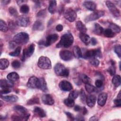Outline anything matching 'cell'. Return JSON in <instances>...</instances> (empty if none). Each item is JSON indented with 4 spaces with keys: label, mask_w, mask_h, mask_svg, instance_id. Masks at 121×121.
<instances>
[{
    "label": "cell",
    "mask_w": 121,
    "mask_h": 121,
    "mask_svg": "<svg viewBox=\"0 0 121 121\" xmlns=\"http://www.w3.org/2000/svg\"><path fill=\"white\" fill-rule=\"evenodd\" d=\"M9 12L10 13V14L12 16L16 17L18 15V13H17V9H15L14 7H10L9 9Z\"/></svg>",
    "instance_id": "46"
},
{
    "label": "cell",
    "mask_w": 121,
    "mask_h": 121,
    "mask_svg": "<svg viewBox=\"0 0 121 121\" xmlns=\"http://www.w3.org/2000/svg\"><path fill=\"white\" fill-rule=\"evenodd\" d=\"M108 71L111 76H114L116 72V69L114 65H112V66L108 68Z\"/></svg>",
    "instance_id": "47"
},
{
    "label": "cell",
    "mask_w": 121,
    "mask_h": 121,
    "mask_svg": "<svg viewBox=\"0 0 121 121\" xmlns=\"http://www.w3.org/2000/svg\"><path fill=\"white\" fill-rule=\"evenodd\" d=\"M79 95V92L77 90H73L71 91L69 94V98H71L73 100L76 99Z\"/></svg>",
    "instance_id": "39"
},
{
    "label": "cell",
    "mask_w": 121,
    "mask_h": 121,
    "mask_svg": "<svg viewBox=\"0 0 121 121\" xmlns=\"http://www.w3.org/2000/svg\"><path fill=\"white\" fill-rule=\"evenodd\" d=\"M64 103L66 106H67L68 107H73L75 104L74 100L71 98H69V97L64 100Z\"/></svg>",
    "instance_id": "38"
},
{
    "label": "cell",
    "mask_w": 121,
    "mask_h": 121,
    "mask_svg": "<svg viewBox=\"0 0 121 121\" xmlns=\"http://www.w3.org/2000/svg\"><path fill=\"white\" fill-rule=\"evenodd\" d=\"M90 43L93 45H95L97 43V40L94 37H92L90 39Z\"/></svg>",
    "instance_id": "55"
},
{
    "label": "cell",
    "mask_w": 121,
    "mask_h": 121,
    "mask_svg": "<svg viewBox=\"0 0 121 121\" xmlns=\"http://www.w3.org/2000/svg\"><path fill=\"white\" fill-rule=\"evenodd\" d=\"M13 83L12 81L9 80H6V79H1L0 81V87L3 88H10L13 87Z\"/></svg>",
    "instance_id": "19"
},
{
    "label": "cell",
    "mask_w": 121,
    "mask_h": 121,
    "mask_svg": "<svg viewBox=\"0 0 121 121\" xmlns=\"http://www.w3.org/2000/svg\"><path fill=\"white\" fill-rule=\"evenodd\" d=\"M89 62L91 65L95 66H98L100 63V61H99V60L95 58H91V59L89 60Z\"/></svg>",
    "instance_id": "44"
},
{
    "label": "cell",
    "mask_w": 121,
    "mask_h": 121,
    "mask_svg": "<svg viewBox=\"0 0 121 121\" xmlns=\"http://www.w3.org/2000/svg\"><path fill=\"white\" fill-rule=\"evenodd\" d=\"M44 29V25L40 20L36 21L33 26V30L35 31H42Z\"/></svg>",
    "instance_id": "23"
},
{
    "label": "cell",
    "mask_w": 121,
    "mask_h": 121,
    "mask_svg": "<svg viewBox=\"0 0 121 121\" xmlns=\"http://www.w3.org/2000/svg\"><path fill=\"white\" fill-rule=\"evenodd\" d=\"M15 42L13 41V42H10L9 43V48H11V49H12V48H14L15 46Z\"/></svg>",
    "instance_id": "59"
},
{
    "label": "cell",
    "mask_w": 121,
    "mask_h": 121,
    "mask_svg": "<svg viewBox=\"0 0 121 121\" xmlns=\"http://www.w3.org/2000/svg\"><path fill=\"white\" fill-rule=\"evenodd\" d=\"M9 26L10 28H14L15 26V23L14 22H13V21H11L10 22H9Z\"/></svg>",
    "instance_id": "60"
},
{
    "label": "cell",
    "mask_w": 121,
    "mask_h": 121,
    "mask_svg": "<svg viewBox=\"0 0 121 121\" xmlns=\"http://www.w3.org/2000/svg\"><path fill=\"white\" fill-rule=\"evenodd\" d=\"M81 110H82V113H83V114H84V115L86 114L87 112V110L86 109V108L85 107L82 108Z\"/></svg>",
    "instance_id": "61"
},
{
    "label": "cell",
    "mask_w": 121,
    "mask_h": 121,
    "mask_svg": "<svg viewBox=\"0 0 121 121\" xmlns=\"http://www.w3.org/2000/svg\"><path fill=\"white\" fill-rule=\"evenodd\" d=\"M81 109H82V107H80V106H79V105H75V107H74V110H75V111L78 112V111H81Z\"/></svg>",
    "instance_id": "58"
},
{
    "label": "cell",
    "mask_w": 121,
    "mask_h": 121,
    "mask_svg": "<svg viewBox=\"0 0 121 121\" xmlns=\"http://www.w3.org/2000/svg\"><path fill=\"white\" fill-rule=\"evenodd\" d=\"M79 37L82 42L84 43L85 44L88 45L90 43V38L89 36L86 33H80L79 35Z\"/></svg>",
    "instance_id": "26"
},
{
    "label": "cell",
    "mask_w": 121,
    "mask_h": 121,
    "mask_svg": "<svg viewBox=\"0 0 121 121\" xmlns=\"http://www.w3.org/2000/svg\"><path fill=\"white\" fill-rule=\"evenodd\" d=\"M96 102V97L94 95H90L86 97V103L87 105L90 107H93L95 104Z\"/></svg>",
    "instance_id": "21"
},
{
    "label": "cell",
    "mask_w": 121,
    "mask_h": 121,
    "mask_svg": "<svg viewBox=\"0 0 121 121\" xmlns=\"http://www.w3.org/2000/svg\"><path fill=\"white\" fill-rule=\"evenodd\" d=\"M103 34L105 37H107L108 38L113 37V36H115V33H114L112 31V30L110 28H107L104 30Z\"/></svg>",
    "instance_id": "35"
},
{
    "label": "cell",
    "mask_w": 121,
    "mask_h": 121,
    "mask_svg": "<svg viewBox=\"0 0 121 121\" xmlns=\"http://www.w3.org/2000/svg\"><path fill=\"white\" fill-rule=\"evenodd\" d=\"M29 22V18L28 17L24 15L19 16L16 21V24L21 27H26Z\"/></svg>",
    "instance_id": "12"
},
{
    "label": "cell",
    "mask_w": 121,
    "mask_h": 121,
    "mask_svg": "<svg viewBox=\"0 0 121 121\" xmlns=\"http://www.w3.org/2000/svg\"><path fill=\"white\" fill-rule=\"evenodd\" d=\"M104 15V12L102 10L96 11L87 16L85 18V21L86 22L89 21H92L98 19L100 17H103Z\"/></svg>",
    "instance_id": "8"
},
{
    "label": "cell",
    "mask_w": 121,
    "mask_h": 121,
    "mask_svg": "<svg viewBox=\"0 0 121 121\" xmlns=\"http://www.w3.org/2000/svg\"><path fill=\"white\" fill-rule=\"evenodd\" d=\"M121 76L119 75H116L113 76L112 79V83L115 87H118L121 83Z\"/></svg>",
    "instance_id": "31"
},
{
    "label": "cell",
    "mask_w": 121,
    "mask_h": 121,
    "mask_svg": "<svg viewBox=\"0 0 121 121\" xmlns=\"http://www.w3.org/2000/svg\"><path fill=\"white\" fill-rule=\"evenodd\" d=\"M73 55L77 58H80L82 57V52L80 48L77 45L74 46L73 49Z\"/></svg>",
    "instance_id": "28"
},
{
    "label": "cell",
    "mask_w": 121,
    "mask_h": 121,
    "mask_svg": "<svg viewBox=\"0 0 121 121\" xmlns=\"http://www.w3.org/2000/svg\"><path fill=\"white\" fill-rule=\"evenodd\" d=\"M11 64H12V66L15 69L19 68L20 67V62L18 60H14L12 62Z\"/></svg>",
    "instance_id": "48"
},
{
    "label": "cell",
    "mask_w": 121,
    "mask_h": 121,
    "mask_svg": "<svg viewBox=\"0 0 121 121\" xmlns=\"http://www.w3.org/2000/svg\"><path fill=\"white\" fill-rule=\"evenodd\" d=\"M9 64V60L5 58L0 59V69H5L7 68Z\"/></svg>",
    "instance_id": "30"
},
{
    "label": "cell",
    "mask_w": 121,
    "mask_h": 121,
    "mask_svg": "<svg viewBox=\"0 0 121 121\" xmlns=\"http://www.w3.org/2000/svg\"><path fill=\"white\" fill-rule=\"evenodd\" d=\"M8 27L6 23L3 20H0V30L1 31L6 32L8 31Z\"/></svg>",
    "instance_id": "36"
},
{
    "label": "cell",
    "mask_w": 121,
    "mask_h": 121,
    "mask_svg": "<svg viewBox=\"0 0 121 121\" xmlns=\"http://www.w3.org/2000/svg\"><path fill=\"white\" fill-rule=\"evenodd\" d=\"M107 99V93L105 92L101 93L98 97V99H97L98 104L101 106H104L106 103Z\"/></svg>",
    "instance_id": "17"
},
{
    "label": "cell",
    "mask_w": 121,
    "mask_h": 121,
    "mask_svg": "<svg viewBox=\"0 0 121 121\" xmlns=\"http://www.w3.org/2000/svg\"><path fill=\"white\" fill-rule=\"evenodd\" d=\"M38 79L35 76H32L30 77L27 83V86L29 88H37L38 85Z\"/></svg>",
    "instance_id": "16"
},
{
    "label": "cell",
    "mask_w": 121,
    "mask_h": 121,
    "mask_svg": "<svg viewBox=\"0 0 121 121\" xmlns=\"http://www.w3.org/2000/svg\"><path fill=\"white\" fill-rule=\"evenodd\" d=\"M11 92V90L9 88H3L0 91V95H2V94H5L9 93Z\"/></svg>",
    "instance_id": "50"
},
{
    "label": "cell",
    "mask_w": 121,
    "mask_h": 121,
    "mask_svg": "<svg viewBox=\"0 0 121 121\" xmlns=\"http://www.w3.org/2000/svg\"><path fill=\"white\" fill-rule=\"evenodd\" d=\"M114 50L116 54L118 56L119 58H121V46L120 44L116 45L114 46Z\"/></svg>",
    "instance_id": "43"
},
{
    "label": "cell",
    "mask_w": 121,
    "mask_h": 121,
    "mask_svg": "<svg viewBox=\"0 0 121 121\" xmlns=\"http://www.w3.org/2000/svg\"><path fill=\"white\" fill-rule=\"evenodd\" d=\"M37 88L40 89L43 92H46L48 90L46 82L43 78H39Z\"/></svg>",
    "instance_id": "18"
},
{
    "label": "cell",
    "mask_w": 121,
    "mask_h": 121,
    "mask_svg": "<svg viewBox=\"0 0 121 121\" xmlns=\"http://www.w3.org/2000/svg\"><path fill=\"white\" fill-rule=\"evenodd\" d=\"M35 44L32 43L28 46L27 48L24 49L23 52V55L22 57V61H25L26 58L30 57L34 53L35 51Z\"/></svg>",
    "instance_id": "10"
},
{
    "label": "cell",
    "mask_w": 121,
    "mask_h": 121,
    "mask_svg": "<svg viewBox=\"0 0 121 121\" xmlns=\"http://www.w3.org/2000/svg\"><path fill=\"white\" fill-rule=\"evenodd\" d=\"M58 38L59 36L56 34L50 35L47 36L45 41L41 42V44H43L46 47L49 46L55 43L58 40Z\"/></svg>",
    "instance_id": "9"
},
{
    "label": "cell",
    "mask_w": 121,
    "mask_h": 121,
    "mask_svg": "<svg viewBox=\"0 0 121 121\" xmlns=\"http://www.w3.org/2000/svg\"><path fill=\"white\" fill-rule=\"evenodd\" d=\"M83 6L87 9L93 11L96 9V4L91 1H85L83 3Z\"/></svg>",
    "instance_id": "22"
},
{
    "label": "cell",
    "mask_w": 121,
    "mask_h": 121,
    "mask_svg": "<svg viewBox=\"0 0 121 121\" xmlns=\"http://www.w3.org/2000/svg\"><path fill=\"white\" fill-rule=\"evenodd\" d=\"M64 17L69 22H73L76 20L77 15L74 10L71 8H68L65 10Z\"/></svg>",
    "instance_id": "7"
},
{
    "label": "cell",
    "mask_w": 121,
    "mask_h": 121,
    "mask_svg": "<svg viewBox=\"0 0 121 121\" xmlns=\"http://www.w3.org/2000/svg\"><path fill=\"white\" fill-rule=\"evenodd\" d=\"M73 53L69 50H61L60 52V58L65 61H69L72 60L73 58Z\"/></svg>",
    "instance_id": "13"
},
{
    "label": "cell",
    "mask_w": 121,
    "mask_h": 121,
    "mask_svg": "<svg viewBox=\"0 0 121 121\" xmlns=\"http://www.w3.org/2000/svg\"><path fill=\"white\" fill-rule=\"evenodd\" d=\"M39 103H40V101H39V99L38 97H34L30 99H29L28 101L27 104H29V105H32V104H39Z\"/></svg>",
    "instance_id": "40"
},
{
    "label": "cell",
    "mask_w": 121,
    "mask_h": 121,
    "mask_svg": "<svg viewBox=\"0 0 121 121\" xmlns=\"http://www.w3.org/2000/svg\"><path fill=\"white\" fill-rule=\"evenodd\" d=\"M29 35L25 32H20L13 37V41L17 44H25L29 41Z\"/></svg>",
    "instance_id": "3"
},
{
    "label": "cell",
    "mask_w": 121,
    "mask_h": 121,
    "mask_svg": "<svg viewBox=\"0 0 121 121\" xmlns=\"http://www.w3.org/2000/svg\"><path fill=\"white\" fill-rule=\"evenodd\" d=\"M10 2V0H2L1 2L2 4H4V5H6L9 4Z\"/></svg>",
    "instance_id": "63"
},
{
    "label": "cell",
    "mask_w": 121,
    "mask_h": 121,
    "mask_svg": "<svg viewBox=\"0 0 121 121\" xmlns=\"http://www.w3.org/2000/svg\"><path fill=\"white\" fill-rule=\"evenodd\" d=\"M1 98L3 100L10 102V103H15L18 100V97L16 95H6V96H2L1 95Z\"/></svg>",
    "instance_id": "20"
},
{
    "label": "cell",
    "mask_w": 121,
    "mask_h": 121,
    "mask_svg": "<svg viewBox=\"0 0 121 121\" xmlns=\"http://www.w3.org/2000/svg\"><path fill=\"white\" fill-rule=\"evenodd\" d=\"M60 89L64 91H69L72 89V86L71 83L66 80H62L59 83Z\"/></svg>",
    "instance_id": "14"
},
{
    "label": "cell",
    "mask_w": 121,
    "mask_h": 121,
    "mask_svg": "<svg viewBox=\"0 0 121 121\" xmlns=\"http://www.w3.org/2000/svg\"><path fill=\"white\" fill-rule=\"evenodd\" d=\"M114 105L116 107H120L121 106V99L117 98L114 100Z\"/></svg>",
    "instance_id": "49"
},
{
    "label": "cell",
    "mask_w": 121,
    "mask_h": 121,
    "mask_svg": "<svg viewBox=\"0 0 121 121\" xmlns=\"http://www.w3.org/2000/svg\"><path fill=\"white\" fill-rule=\"evenodd\" d=\"M42 101L43 103L47 105H52L54 103V99L52 96L50 94H44L42 97Z\"/></svg>",
    "instance_id": "15"
},
{
    "label": "cell",
    "mask_w": 121,
    "mask_h": 121,
    "mask_svg": "<svg viewBox=\"0 0 121 121\" xmlns=\"http://www.w3.org/2000/svg\"><path fill=\"white\" fill-rule=\"evenodd\" d=\"M56 30L58 32H60L63 30V26L60 25L59 24L56 26Z\"/></svg>",
    "instance_id": "56"
},
{
    "label": "cell",
    "mask_w": 121,
    "mask_h": 121,
    "mask_svg": "<svg viewBox=\"0 0 121 121\" xmlns=\"http://www.w3.org/2000/svg\"><path fill=\"white\" fill-rule=\"evenodd\" d=\"M74 38L71 33H66L63 35L59 42L56 44L57 48H68L73 43Z\"/></svg>",
    "instance_id": "1"
},
{
    "label": "cell",
    "mask_w": 121,
    "mask_h": 121,
    "mask_svg": "<svg viewBox=\"0 0 121 121\" xmlns=\"http://www.w3.org/2000/svg\"><path fill=\"white\" fill-rule=\"evenodd\" d=\"M106 5L108 7L110 11L112 13V14L116 17H118L120 16V12L119 9L116 7L114 4L110 1H106Z\"/></svg>",
    "instance_id": "11"
},
{
    "label": "cell",
    "mask_w": 121,
    "mask_h": 121,
    "mask_svg": "<svg viewBox=\"0 0 121 121\" xmlns=\"http://www.w3.org/2000/svg\"><path fill=\"white\" fill-rule=\"evenodd\" d=\"M57 9V2L56 0H50L48 6V11L51 14H54Z\"/></svg>",
    "instance_id": "24"
},
{
    "label": "cell",
    "mask_w": 121,
    "mask_h": 121,
    "mask_svg": "<svg viewBox=\"0 0 121 121\" xmlns=\"http://www.w3.org/2000/svg\"><path fill=\"white\" fill-rule=\"evenodd\" d=\"M55 73L58 76L67 77L69 75V69L62 64L57 63L54 68Z\"/></svg>",
    "instance_id": "2"
},
{
    "label": "cell",
    "mask_w": 121,
    "mask_h": 121,
    "mask_svg": "<svg viewBox=\"0 0 121 121\" xmlns=\"http://www.w3.org/2000/svg\"><path fill=\"white\" fill-rule=\"evenodd\" d=\"M13 109L16 112L19 114V116L22 118L23 120H27L30 116L27 109L21 105H16L14 107Z\"/></svg>",
    "instance_id": "5"
},
{
    "label": "cell",
    "mask_w": 121,
    "mask_h": 121,
    "mask_svg": "<svg viewBox=\"0 0 121 121\" xmlns=\"http://www.w3.org/2000/svg\"><path fill=\"white\" fill-rule=\"evenodd\" d=\"M24 2H26V1H25V0H18V1H17V2L18 3V4L19 5V4H22V3H23Z\"/></svg>",
    "instance_id": "64"
},
{
    "label": "cell",
    "mask_w": 121,
    "mask_h": 121,
    "mask_svg": "<svg viewBox=\"0 0 121 121\" xmlns=\"http://www.w3.org/2000/svg\"><path fill=\"white\" fill-rule=\"evenodd\" d=\"M98 119L97 118V117H96L95 116H93L92 117H91L90 119H89V121H97Z\"/></svg>",
    "instance_id": "62"
},
{
    "label": "cell",
    "mask_w": 121,
    "mask_h": 121,
    "mask_svg": "<svg viewBox=\"0 0 121 121\" xmlns=\"http://www.w3.org/2000/svg\"><path fill=\"white\" fill-rule=\"evenodd\" d=\"M95 86H96L97 87L100 88V87H101L103 86V81L101 80L97 79V80H96L95 81Z\"/></svg>",
    "instance_id": "51"
},
{
    "label": "cell",
    "mask_w": 121,
    "mask_h": 121,
    "mask_svg": "<svg viewBox=\"0 0 121 121\" xmlns=\"http://www.w3.org/2000/svg\"><path fill=\"white\" fill-rule=\"evenodd\" d=\"M34 112L40 118H43L46 116V113L45 111L40 107H35L34 108Z\"/></svg>",
    "instance_id": "27"
},
{
    "label": "cell",
    "mask_w": 121,
    "mask_h": 121,
    "mask_svg": "<svg viewBox=\"0 0 121 121\" xmlns=\"http://www.w3.org/2000/svg\"><path fill=\"white\" fill-rule=\"evenodd\" d=\"M76 26L77 29L80 32L82 33H86V32L87 29L85 25L81 21H78L76 23Z\"/></svg>",
    "instance_id": "25"
},
{
    "label": "cell",
    "mask_w": 121,
    "mask_h": 121,
    "mask_svg": "<svg viewBox=\"0 0 121 121\" xmlns=\"http://www.w3.org/2000/svg\"><path fill=\"white\" fill-rule=\"evenodd\" d=\"M85 89L86 91L89 93H92L93 92H94L96 90L95 87L94 86L91 85L90 83L86 84Z\"/></svg>",
    "instance_id": "37"
},
{
    "label": "cell",
    "mask_w": 121,
    "mask_h": 121,
    "mask_svg": "<svg viewBox=\"0 0 121 121\" xmlns=\"http://www.w3.org/2000/svg\"><path fill=\"white\" fill-rule=\"evenodd\" d=\"M79 94L80 95V99H81V100L82 102V103L85 102L86 101V95L84 91L83 90V89H81Z\"/></svg>",
    "instance_id": "45"
},
{
    "label": "cell",
    "mask_w": 121,
    "mask_h": 121,
    "mask_svg": "<svg viewBox=\"0 0 121 121\" xmlns=\"http://www.w3.org/2000/svg\"><path fill=\"white\" fill-rule=\"evenodd\" d=\"M12 120L13 121H21L23 120V119L20 116H17V115H13L11 117Z\"/></svg>",
    "instance_id": "53"
},
{
    "label": "cell",
    "mask_w": 121,
    "mask_h": 121,
    "mask_svg": "<svg viewBox=\"0 0 121 121\" xmlns=\"http://www.w3.org/2000/svg\"><path fill=\"white\" fill-rule=\"evenodd\" d=\"M103 28L98 24L96 23L95 25V33L97 35H101L104 32Z\"/></svg>",
    "instance_id": "33"
},
{
    "label": "cell",
    "mask_w": 121,
    "mask_h": 121,
    "mask_svg": "<svg viewBox=\"0 0 121 121\" xmlns=\"http://www.w3.org/2000/svg\"><path fill=\"white\" fill-rule=\"evenodd\" d=\"M37 65L40 68L43 69H48L52 68L50 59L45 56H41L39 58Z\"/></svg>",
    "instance_id": "4"
},
{
    "label": "cell",
    "mask_w": 121,
    "mask_h": 121,
    "mask_svg": "<svg viewBox=\"0 0 121 121\" xmlns=\"http://www.w3.org/2000/svg\"><path fill=\"white\" fill-rule=\"evenodd\" d=\"M79 78L80 80H81L82 82L85 84L90 83L91 82V79L87 76L84 74H80L79 75Z\"/></svg>",
    "instance_id": "34"
},
{
    "label": "cell",
    "mask_w": 121,
    "mask_h": 121,
    "mask_svg": "<svg viewBox=\"0 0 121 121\" xmlns=\"http://www.w3.org/2000/svg\"><path fill=\"white\" fill-rule=\"evenodd\" d=\"M95 57H99L100 58L102 57L101 51L100 49L88 50L85 53L84 55V58L85 59H90L95 58Z\"/></svg>",
    "instance_id": "6"
},
{
    "label": "cell",
    "mask_w": 121,
    "mask_h": 121,
    "mask_svg": "<svg viewBox=\"0 0 121 121\" xmlns=\"http://www.w3.org/2000/svg\"><path fill=\"white\" fill-rule=\"evenodd\" d=\"M7 78L9 80L12 82H14L17 80L19 78V76L18 74L16 72H12L8 74L7 76Z\"/></svg>",
    "instance_id": "29"
},
{
    "label": "cell",
    "mask_w": 121,
    "mask_h": 121,
    "mask_svg": "<svg viewBox=\"0 0 121 121\" xmlns=\"http://www.w3.org/2000/svg\"><path fill=\"white\" fill-rule=\"evenodd\" d=\"M29 11V8L26 4H23L20 9V11L23 14H26Z\"/></svg>",
    "instance_id": "41"
},
{
    "label": "cell",
    "mask_w": 121,
    "mask_h": 121,
    "mask_svg": "<svg viewBox=\"0 0 121 121\" xmlns=\"http://www.w3.org/2000/svg\"><path fill=\"white\" fill-rule=\"evenodd\" d=\"M65 113L66 114V115L67 116V117L71 120H75V119H74V117L73 116V114H72L71 113L69 112H65Z\"/></svg>",
    "instance_id": "54"
},
{
    "label": "cell",
    "mask_w": 121,
    "mask_h": 121,
    "mask_svg": "<svg viewBox=\"0 0 121 121\" xmlns=\"http://www.w3.org/2000/svg\"><path fill=\"white\" fill-rule=\"evenodd\" d=\"M109 28L115 34L119 33L121 31L120 27L118 25L113 23H111L109 24Z\"/></svg>",
    "instance_id": "32"
},
{
    "label": "cell",
    "mask_w": 121,
    "mask_h": 121,
    "mask_svg": "<svg viewBox=\"0 0 121 121\" xmlns=\"http://www.w3.org/2000/svg\"><path fill=\"white\" fill-rule=\"evenodd\" d=\"M46 14V10L45 9H43L40 10L37 15V16L38 17H43L45 16Z\"/></svg>",
    "instance_id": "52"
},
{
    "label": "cell",
    "mask_w": 121,
    "mask_h": 121,
    "mask_svg": "<svg viewBox=\"0 0 121 121\" xmlns=\"http://www.w3.org/2000/svg\"><path fill=\"white\" fill-rule=\"evenodd\" d=\"M21 49V47H20V46L17 47L14 52H10L9 53V55L11 56H17L19 55V54L20 53Z\"/></svg>",
    "instance_id": "42"
},
{
    "label": "cell",
    "mask_w": 121,
    "mask_h": 121,
    "mask_svg": "<svg viewBox=\"0 0 121 121\" xmlns=\"http://www.w3.org/2000/svg\"><path fill=\"white\" fill-rule=\"evenodd\" d=\"M75 120H76V121H84L85 119H84V118L81 115H78L77 116V117L75 119Z\"/></svg>",
    "instance_id": "57"
}]
</instances>
